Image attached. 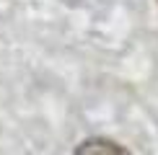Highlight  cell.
Here are the masks:
<instances>
[{"instance_id": "6da1fadb", "label": "cell", "mask_w": 158, "mask_h": 155, "mask_svg": "<svg viewBox=\"0 0 158 155\" xmlns=\"http://www.w3.org/2000/svg\"><path fill=\"white\" fill-rule=\"evenodd\" d=\"M75 155H132L127 147L117 145L114 140L106 137H88L75 147Z\"/></svg>"}]
</instances>
